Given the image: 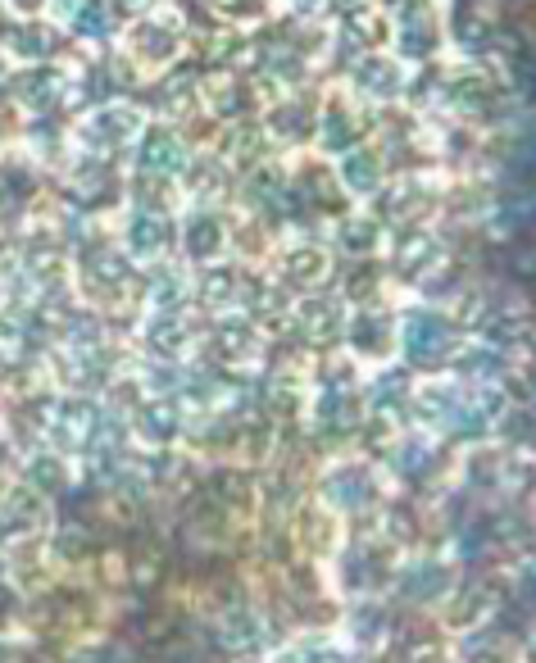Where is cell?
Returning a JSON list of instances; mask_svg holds the SVG:
<instances>
[{"mask_svg": "<svg viewBox=\"0 0 536 663\" xmlns=\"http://www.w3.org/2000/svg\"><path fill=\"white\" fill-rule=\"evenodd\" d=\"M91 427H96V409L78 400V405H64V418L55 427V436H60V446H87Z\"/></svg>", "mask_w": 536, "mask_h": 663, "instance_id": "2", "label": "cell"}, {"mask_svg": "<svg viewBox=\"0 0 536 663\" xmlns=\"http://www.w3.org/2000/svg\"><path fill=\"white\" fill-rule=\"evenodd\" d=\"M173 427H178V414L169 405H150L141 414V436H150V441H169Z\"/></svg>", "mask_w": 536, "mask_h": 663, "instance_id": "3", "label": "cell"}, {"mask_svg": "<svg viewBox=\"0 0 536 663\" xmlns=\"http://www.w3.org/2000/svg\"><path fill=\"white\" fill-rule=\"evenodd\" d=\"M305 327H309V337H337V332H332V327H337V309L332 305H309Z\"/></svg>", "mask_w": 536, "mask_h": 663, "instance_id": "5", "label": "cell"}, {"mask_svg": "<svg viewBox=\"0 0 536 663\" xmlns=\"http://www.w3.org/2000/svg\"><path fill=\"white\" fill-rule=\"evenodd\" d=\"M146 164H155V169H178L182 164L178 141H173L169 132H155V137L146 141Z\"/></svg>", "mask_w": 536, "mask_h": 663, "instance_id": "4", "label": "cell"}, {"mask_svg": "<svg viewBox=\"0 0 536 663\" xmlns=\"http://www.w3.org/2000/svg\"><path fill=\"white\" fill-rule=\"evenodd\" d=\"M137 246L141 250H159V246H164V223H159V218H141Z\"/></svg>", "mask_w": 536, "mask_h": 663, "instance_id": "8", "label": "cell"}, {"mask_svg": "<svg viewBox=\"0 0 536 663\" xmlns=\"http://www.w3.org/2000/svg\"><path fill=\"white\" fill-rule=\"evenodd\" d=\"M532 663H536V641H532Z\"/></svg>", "mask_w": 536, "mask_h": 663, "instance_id": "11", "label": "cell"}, {"mask_svg": "<svg viewBox=\"0 0 536 663\" xmlns=\"http://www.w3.org/2000/svg\"><path fill=\"white\" fill-rule=\"evenodd\" d=\"M473 663H514V645H509L505 636H491V641H482V650L473 654Z\"/></svg>", "mask_w": 536, "mask_h": 663, "instance_id": "6", "label": "cell"}, {"mask_svg": "<svg viewBox=\"0 0 536 663\" xmlns=\"http://www.w3.org/2000/svg\"><path fill=\"white\" fill-rule=\"evenodd\" d=\"M268 400H273L282 414H287V409H296V405H291V400H300L296 382H273V386H268Z\"/></svg>", "mask_w": 536, "mask_h": 663, "instance_id": "9", "label": "cell"}, {"mask_svg": "<svg viewBox=\"0 0 536 663\" xmlns=\"http://www.w3.org/2000/svg\"><path fill=\"white\" fill-rule=\"evenodd\" d=\"M350 182H359V191H368L373 187V182H378V164H373V159H364V155H355L350 159Z\"/></svg>", "mask_w": 536, "mask_h": 663, "instance_id": "7", "label": "cell"}, {"mask_svg": "<svg viewBox=\"0 0 536 663\" xmlns=\"http://www.w3.org/2000/svg\"><path fill=\"white\" fill-rule=\"evenodd\" d=\"M405 350L414 364H437L441 350H446V323H437V318H409V332H405Z\"/></svg>", "mask_w": 536, "mask_h": 663, "instance_id": "1", "label": "cell"}, {"mask_svg": "<svg viewBox=\"0 0 536 663\" xmlns=\"http://www.w3.org/2000/svg\"><path fill=\"white\" fill-rule=\"evenodd\" d=\"M105 23H110V19H105V10H96V5H91V10L82 14V28H91V32H100Z\"/></svg>", "mask_w": 536, "mask_h": 663, "instance_id": "10", "label": "cell"}]
</instances>
